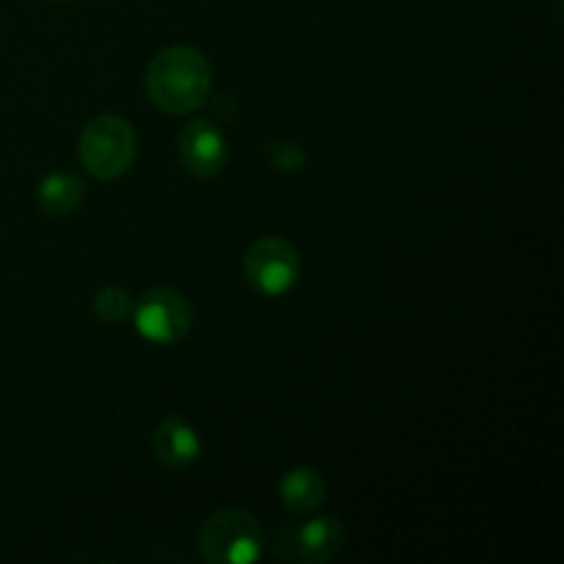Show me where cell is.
<instances>
[{
  "mask_svg": "<svg viewBox=\"0 0 564 564\" xmlns=\"http://www.w3.org/2000/svg\"><path fill=\"white\" fill-rule=\"evenodd\" d=\"M152 452L171 471H185L202 457V435L182 416H165L152 433Z\"/></svg>",
  "mask_w": 564,
  "mask_h": 564,
  "instance_id": "ba28073f",
  "label": "cell"
},
{
  "mask_svg": "<svg viewBox=\"0 0 564 564\" xmlns=\"http://www.w3.org/2000/svg\"><path fill=\"white\" fill-rule=\"evenodd\" d=\"M347 540V529L339 518L334 516H319L308 518L301 527L292 529L290 556L297 562L306 564H328L341 554Z\"/></svg>",
  "mask_w": 564,
  "mask_h": 564,
  "instance_id": "52a82bcc",
  "label": "cell"
},
{
  "mask_svg": "<svg viewBox=\"0 0 564 564\" xmlns=\"http://www.w3.org/2000/svg\"><path fill=\"white\" fill-rule=\"evenodd\" d=\"M132 306L135 303H132L130 292L121 290V286H105L94 295V314L108 325H119L127 317H132Z\"/></svg>",
  "mask_w": 564,
  "mask_h": 564,
  "instance_id": "8fae6325",
  "label": "cell"
},
{
  "mask_svg": "<svg viewBox=\"0 0 564 564\" xmlns=\"http://www.w3.org/2000/svg\"><path fill=\"white\" fill-rule=\"evenodd\" d=\"M182 169L196 180H215L229 163V143L224 130L207 119H196L180 135Z\"/></svg>",
  "mask_w": 564,
  "mask_h": 564,
  "instance_id": "8992f818",
  "label": "cell"
},
{
  "mask_svg": "<svg viewBox=\"0 0 564 564\" xmlns=\"http://www.w3.org/2000/svg\"><path fill=\"white\" fill-rule=\"evenodd\" d=\"M242 273L259 295L281 297L297 284L301 253L284 237H259L246 248Z\"/></svg>",
  "mask_w": 564,
  "mask_h": 564,
  "instance_id": "277c9868",
  "label": "cell"
},
{
  "mask_svg": "<svg viewBox=\"0 0 564 564\" xmlns=\"http://www.w3.org/2000/svg\"><path fill=\"white\" fill-rule=\"evenodd\" d=\"M264 529L240 507H224L204 521L198 551L209 564H251L262 556Z\"/></svg>",
  "mask_w": 564,
  "mask_h": 564,
  "instance_id": "3957f363",
  "label": "cell"
},
{
  "mask_svg": "<svg viewBox=\"0 0 564 564\" xmlns=\"http://www.w3.org/2000/svg\"><path fill=\"white\" fill-rule=\"evenodd\" d=\"M83 196H86V182L75 174H61V171L44 176L36 187V198L47 215L75 213L83 204Z\"/></svg>",
  "mask_w": 564,
  "mask_h": 564,
  "instance_id": "30bf717a",
  "label": "cell"
},
{
  "mask_svg": "<svg viewBox=\"0 0 564 564\" xmlns=\"http://www.w3.org/2000/svg\"><path fill=\"white\" fill-rule=\"evenodd\" d=\"M138 154L135 130L127 119L102 113L88 121L77 141V158L83 169L97 180H119L132 169Z\"/></svg>",
  "mask_w": 564,
  "mask_h": 564,
  "instance_id": "7a4b0ae2",
  "label": "cell"
},
{
  "mask_svg": "<svg viewBox=\"0 0 564 564\" xmlns=\"http://www.w3.org/2000/svg\"><path fill=\"white\" fill-rule=\"evenodd\" d=\"M279 496L286 510L295 512V516H308V512L319 510L325 505L328 488H325V479L314 468L297 466L281 477Z\"/></svg>",
  "mask_w": 564,
  "mask_h": 564,
  "instance_id": "9c48e42d",
  "label": "cell"
},
{
  "mask_svg": "<svg viewBox=\"0 0 564 564\" xmlns=\"http://www.w3.org/2000/svg\"><path fill=\"white\" fill-rule=\"evenodd\" d=\"M132 319L141 339L152 345H180L193 330V306L182 292L154 286L132 306Z\"/></svg>",
  "mask_w": 564,
  "mask_h": 564,
  "instance_id": "5b68a950",
  "label": "cell"
},
{
  "mask_svg": "<svg viewBox=\"0 0 564 564\" xmlns=\"http://www.w3.org/2000/svg\"><path fill=\"white\" fill-rule=\"evenodd\" d=\"M264 160H268L275 171L292 174V171H301L303 165H306V152L292 141H270L264 143Z\"/></svg>",
  "mask_w": 564,
  "mask_h": 564,
  "instance_id": "7c38bea8",
  "label": "cell"
},
{
  "mask_svg": "<svg viewBox=\"0 0 564 564\" xmlns=\"http://www.w3.org/2000/svg\"><path fill=\"white\" fill-rule=\"evenodd\" d=\"M143 88L158 110L187 116L207 102L213 91V66L198 47L174 44L149 61Z\"/></svg>",
  "mask_w": 564,
  "mask_h": 564,
  "instance_id": "6da1fadb",
  "label": "cell"
}]
</instances>
